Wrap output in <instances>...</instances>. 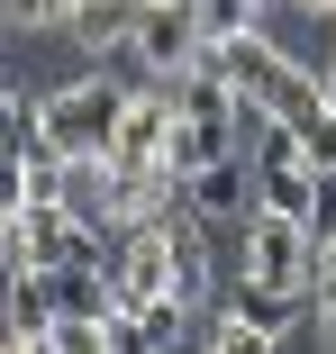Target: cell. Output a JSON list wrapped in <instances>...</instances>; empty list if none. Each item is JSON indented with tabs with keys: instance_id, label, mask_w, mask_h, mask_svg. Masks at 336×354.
I'll use <instances>...</instances> for the list:
<instances>
[{
	"instance_id": "6da1fadb",
	"label": "cell",
	"mask_w": 336,
	"mask_h": 354,
	"mask_svg": "<svg viewBox=\"0 0 336 354\" xmlns=\"http://www.w3.org/2000/svg\"><path fill=\"white\" fill-rule=\"evenodd\" d=\"M209 73H227L236 91H245V109H263V118H291V127H309L318 109H327V73L318 64H300V55H282L263 28H245V37H218L209 55ZM191 64V73H200Z\"/></svg>"
},
{
	"instance_id": "7a4b0ae2",
	"label": "cell",
	"mask_w": 336,
	"mask_h": 354,
	"mask_svg": "<svg viewBox=\"0 0 336 354\" xmlns=\"http://www.w3.org/2000/svg\"><path fill=\"white\" fill-rule=\"evenodd\" d=\"M0 254H10V263H37V272H55V263H109V227L82 218L73 200L0 209Z\"/></svg>"
},
{
	"instance_id": "3957f363",
	"label": "cell",
	"mask_w": 336,
	"mask_h": 354,
	"mask_svg": "<svg viewBox=\"0 0 336 354\" xmlns=\"http://www.w3.org/2000/svg\"><path fill=\"white\" fill-rule=\"evenodd\" d=\"M118 118H127V82H118V64H109V73H73V82L46 91V136H55L73 164L118 146Z\"/></svg>"
},
{
	"instance_id": "277c9868",
	"label": "cell",
	"mask_w": 336,
	"mask_h": 354,
	"mask_svg": "<svg viewBox=\"0 0 336 354\" xmlns=\"http://www.w3.org/2000/svg\"><path fill=\"white\" fill-rule=\"evenodd\" d=\"M200 55H209V28H200L191 0H146V10H137V37H127L109 64L137 73V82H182Z\"/></svg>"
},
{
	"instance_id": "5b68a950",
	"label": "cell",
	"mask_w": 336,
	"mask_h": 354,
	"mask_svg": "<svg viewBox=\"0 0 336 354\" xmlns=\"http://www.w3.org/2000/svg\"><path fill=\"white\" fill-rule=\"evenodd\" d=\"M236 272H263V281H282V291H318V227L282 218V209H254L236 227Z\"/></svg>"
},
{
	"instance_id": "8992f818",
	"label": "cell",
	"mask_w": 336,
	"mask_h": 354,
	"mask_svg": "<svg viewBox=\"0 0 336 354\" xmlns=\"http://www.w3.org/2000/svg\"><path fill=\"white\" fill-rule=\"evenodd\" d=\"M182 209H191V218H209V227H245V218H254V155L200 164V173L182 182Z\"/></svg>"
},
{
	"instance_id": "52a82bcc",
	"label": "cell",
	"mask_w": 336,
	"mask_h": 354,
	"mask_svg": "<svg viewBox=\"0 0 336 354\" xmlns=\"http://www.w3.org/2000/svg\"><path fill=\"white\" fill-rule=\"evenodd\" d=\"M137 10H146V0H64V37L109 64L127 37H137Z\"/></svg>"
},
{
	"instance_id": "ba28073f",
	"label": "cell",
	"mask_w": 336,
	"mask_h": 354,
	"mask_svg": "<svg viewBox=\"0 0 336 354\" xmlns=\"http://www.w3.org/2000/svg\"><path fill=\"white\" fill-rule=\"evenodd\" d=\"M191 327H200V309L191 300H127V345L137 354H173V345H191Z\"/></svg>"
},
{
	"instance_id": "9c48e42d",
	"label": "cell",
	"mask_w": 336,
	"mask_h": 354,
	"mask_svg": "<svg viewBox=\"0 0 336 354\" xmlns=\"http://www.w3.org/2000/svg\"><path fill=\"white\" fill-rule=\"evenodd\" d=\"M318 327H327V345H336V218L318 227Z\"/></svg>"
},
{
	"instance_id": "30bf717a",
	"label": "cell",
	"mask_w": 336,
	"mask_h": 354,
	"mask_svg": "<svg viewBox=\"0 0 336 354\" xmlns=\"http://www.w3.org/2000/svg\"><path fill=\"white\" fill-rule=\"evenodd\" d=\"M300 155H309L318 173H336V100H327V109H318V118L300 127Z\"/></svg>"
},
{
	"instance_id": "8fae6325",
	"label": "cell",
	"mask_w": 336,
	"mask_h": 354,
	"mask_svg": "<svg viewBox=\"0 0 336 354\" xmlns=\"http://www.w3.org/2000/svg\"><path fill=\"white\" fill-rule=\"evenodd\" d=\"M10 10V28L19 37H37V28H64V0H0Z\"/></svg>"
},
{
	"instance_id": "7c38bea8",
	"label": "cell",
	"mask_w": 336,
	"mask_h": 354,
	"mask_svg": "<svg viewBox=\"0 0 336 354\" xmlns=\"http://www.w3.org/2000/svg\"><path fill=\"white\" fill-rule=\"evenodd\" d=\"M318 73H327V100H336V46H327V64H318Z\"/></svg>"
}]
</instances>
